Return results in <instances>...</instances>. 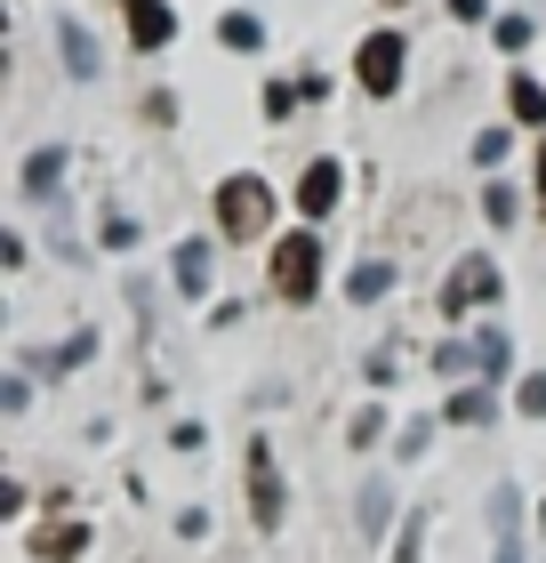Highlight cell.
Instances as JSON below:
<instances>
[{
  "mask_svg": "<svg viewBox=\"0 0 546 563\" xmlns=\"http://www.w3.org/2000/svg\"><path fill=\"white\" fill-rule=\"evenodd\" d=\"M482 218L499 225V234H514V218H523V194H514L506 177H490V186H482Z\"/></svg>",
  "mask_w": 546,
  "mask_h": 563,
  "instance_id": "19",
  "label": "cell"
},
{
  "mask_svg": "<svg viewBox=\"0 0 546 563\" xmlns=\"http://www.w3.org/2000/svg\"><path fill=\"white\" fill-rule=\"evenodd\" d=\"M490 563H523V540H499V555H490Z\"/></svg>",
  "mask_w": 546,
  "mask_h": 563,
  "instance_id": "36",
  "label": "cell"
},
{
  "mask_svg": "<svg viewBox=\"0 0 546 563\" xmlns=\"http://www.w3.org/2000/svg\"><path fill=\"white\" fill-rule=\"evenodd\" d=\"M257 97H266V121H290V113L305 106V97H298V81H266Z\"/></svg>",
  "mask_w": 546,
  "mask_h": 563,
  "instance_id": "26",
  "label": "cell"
},
{
  "mask_svg": "<svg viewBox=\"0 0 546 563\" xmlns=\"http://www.w3.org/2000/svg\"><path fill=\"white\" fill-rule=\"evenodd\" d=\"M0 411H9V419H24V411H33V378H24V371H9V378H0Z\"/></svg>",
  "mask_w": 546,
  "mask_h": 563,
  "instance_id": "28",
  "label": "cell"
},
{
  "mask_svg": "<svg viewBox=\"0 0 546 563\" xmlns=\"http://www.w3.org/2000/svg\"><path fill=\"white\" fill-rule=\"evenodd\" d=\"M506 153H514V130H482V137H475V169L499 177V169H506Z\"/></svg>",
  "mask_w": 546,
  "mask_h": 563,
  "instance_id": "25",
  "label": "cell"
},
{
  "mask_svg": "<svg viewBox=\"0 0 546 563\" xmlns=\"http://www.w3.org/2000/svg\"><path fill=\"white\" fill-rule=\"evenodd\" d=\"M490 531H499V540H523V492H514V483H490Z\"/></svg>",
  "mask_w": 546,
  "mask_h": 563,
  "instance_id": "18",
  "label": "cell"
},
{
  "mask_svg": "<svg viewBox=\"0 0 546 563\" xmlns=\"http://www.w3.org/2000/svg\"><path fill=\"white\" fill-rule=\"evenodd\" d=\"M145 121H177V89H153L145 97Z\"/></svg>",
  "mask_w": 546,
  "mask_h": 563,
  "instance_id": "33",
  "label": "cell"
},
{
  "mask_svg": "<svg viewBox=\"0 0 546 563\" xmlns=\"http://www.w3.org/2000/svg\"><path fill=\"white\" fill-rule=\"evenodd\" d=\"M378 434H386V402H361V411L346 419V443H354V451H370Z\"/></svg>",
  "mask_w": 546,
  "mask_h": 563,
  "instance_id": "22",
  "label": "cell"
},
{
  "mask_svg": "<svg viewBox=\"0 0 546 563\" xmlns=\"http://www.w3.org/2000/svg\"><path fill=\"white\" fill-rule=\"evenodd\" d=\"M506 113L523 121V130H538V137H546V89L531 81V73H514V81H506Z\"/></svg>",
  "mask_w": 546,
  "mask_h": 563,
  "instance_id": "17",
  "label": "cell"
},
{
  "mask_svg": "<svg viewBox=\"0 0 546 563\" xmlns=\"http://www.w3.org/2000/svg\"><path fill=\"white\" fill-rule=\"evenodd\" d=\"M402 73H410V33H361V48H354L361 97H402Z\"/></svg>",
  "mask_w": 546,
  "mask_h": 563,
  "instance_id": "4",
  "label": "cell"
},
{
  "mask_svg": "<svg viewBox=\"0 0 546 563\" xmlns=\"http://www.w3.org/2000/svg\"><path fill=\"white\" fill-rule=\"evenodd\" d=\"M346 201V162H305V177H298V210H305V225H330V210Z\"/></svg>",
  "mask_w": 546,
  "mask_h": 563,
  "instance_id": "6",
  "label": "cell"
},
{
  "mask_svg": "<svg viewBox=\"0 0 546 563\" xmlns=\"http://www.w3.org/2000/svg\"><path fill=\"white\" fill-rule=\"evenodd\" d=\"M482 9L490 0H450V16H466V24H482Z\"/></svg>",
  "mask_w": 546,
  "mask_h": 563,
  "instance_id": "34",
  "label": "cell"
},
{
  "mask_svg": "<svg viewBox=\"0 0 546 563\" xmlns=\"http://www.w3.org/2000/svg\"><path fill=\"white\" fill-rule=\"evenodd\" d=\"M89 540H97V531H89L81 516H65V523L24 531V555H33V563H81V555H89Z\"/></svg>",
  "mask_w": 546,
  "mask_h": 563,
  "instance_id": "7",
  "label": "cell"
},
{
  "mask_svg": "<svg viewBox=\"0 0 546 563\" xmlns=\"http://www.w3.org/2000/svg\"><path fill=\"white\" fill-rule=\"evenodd\" d=\"M169 443H177V451H201V443H210V427L186 419V427H169Z\"/></svg>",
  "mask_w": 546,
  "mask_h": 563,
  "instance_id": "32",
  "label": "cell"
},
{
  "mask_svg": "<svg viewBox=\"0 0 546 563\" xmlns=\"http://www.w3.org/2000/svg\"><path fill=\"white\" fill-rule=\"evenodd\" d=\"M361 378H370V387H394V354H386V346H378V354H370V363H361Z\"/></svg>",
  "mask_w": 546,
  "mask_h": 563,
  "instance_id": "31",
  "label": "cell"
},
{
  "mask_svg": "<svg viewBox=\"0 0 546 563\" xmlns=\"http://www.w3.org/2000/svg\"><path fill=\"white\" fill-rule=\"evenodd\" d=\"M531 186L546 194V137H538V153H531Z\"/></svg>",
  "mask_w": 546,
  "mask_h": 563,
  "instance_id": "35",
  "label": "cell"
},
{
  "mask_svg": "<svg viewBox=\"0 0 546 563\" xmlns=\"http://www.w3.org/2000/svg\"><path fill=\"white\" fill-rule=\"evenodd\" d=\"M65 169H73L65 145H33V153H24V169H16L24 201H57V194H65Z\"/></svg>",
  "mask_w": 546,
  "mask_h": 563,
  "instance_id": "8",
  "label": "cell"
},
{
  "mask_svg": "<svg viewBox=\"0 0 546 563\" xmlns=\"http://www.w3.org/2000/svg\"><path fill=\"white\" fill-rule=\"evenodd\" d=\"M475 363H482V387H499V378L514 371V339H506L499 322H482V330H475Z\"/></svg>",
  "mask_w": 546,
  "mask_h": 563,
  "instance_id": "15",
  "label": "cell"
},
{
  "mask_svg": "<svg viewBox=\"0 0 546 563\" xmlns=\"http://www.w3.org/2000/svg\"><path fill=\"white\" fill-rule=\"evenodd\" d=\"M394 563H426V507H419V516H402V531H394Z\"/></svg>",
  "mask_w": 546,
  "mask_h": 563,
  "instance_id": "24",
  "label": "cell"
},
{
  "mask_svg": "<svg viewBox=\"0 0 546 563\" xmlns=\"http://www.w3.org/2000/svg\"><path fill=\"white\" fill-rule=\"evenodd\" d=\"M514 419H546V371L514 378Z\"/></svg>",
  "mask_w": 546,
  "mask_h": 563,
  "instance_id": "23",
  "label": "cell"
},
{
  "mask_svg": "<svg viewBox=\"0 0 546 563\" xmlns=\"http://www.w3.org/2000/svg\"><path fill=\"white\" fill-rule=\"evenodd\" d=\"M426 443H434V419H410V427L394 434V459L410 467V459H426Z\"/></svg>",
  "mask_w": 546,
  "mask_h": 563,
  "instance_id": "27",
  "label": "cell"
},
{
  "mask_svg": "<svg viewBox=\"0 0 546 563\" xmlns=\"http://www.w3.org/2000/svg\"><path fill=\"white\" fill-rule=\"evenodd\" d=\"M242 492H249V523H257V531H281V523H290V492H281V467H274V443H266V434H249V483H242Z\"/></svg>",
  "mask_w": 546,
  "mask_h": 563,
  "instance_id": "5",
  "label": "cell"
},
{
  "mask_svg": "<svg viewBox=\"0 0 546 563\" xmlns=\"http://www.w3.org/2000/svg\"><path fill=\"white\" fill-rule=\"evenodd\" d=\"M346 298H354V306H378V298H394V258H361V266L346 274Z\"/></svg>",
  "mask_w": 546,
  "mask_h": 563,
  "instance_id": "16",
  "label": "cell"
},
{
  "mask_svg": "<svg viewBox=\"0 0 546 563\" xmlns=\"http://www.w3.org/2000/svg\"><path fill=\"white\" fill-rule=\"evenodd\" d=\"M210 274H218V250L201 242V234H186L169 250V282H177V298H210Z\"/></svg>",
  "mask_w": 546,
  "mask_h": 563,
  "instance_id": "9",
  "label": "cell"
},
{
  "mask_svg": "<svg viewBox=\"0 0 546 563\" xmlns=\"http://www.w3.org/2000/svg\"><path fill=\"white\" fill-rule=\"evenodd\" d=\"M499 290H506V274H499V258H490V250H466V258L442 274V290H434V306H442V322H466L475 314V306H499Z\"/></svg>",
  "mask_w": 546,
  "mask_h": 563,
  "instance_id": "3",
  "label": "cell"
},
{
  "mask_svg": "<svg viewBox=\"0 0 546 563\" xmlns=\"http://www.w3.org/2000/svg\"><path fill=\"white\" fill-rule=\"evenodd\" d=\"M169 41H177V9H169V0H129V48L161 57Z\"/></svg>",
  "mask_w": 546,
  "mask_h": 563,
  "instance_id": "10",
  "label": "cell"
},
{
  "mask_svg": "<svg viewBox=\"0 0 546 563\" xmlns=\"http://www.w3.org/2000/svg\"><path fill=\"white\" fill-rule=\"evenodd\" d=\"M210 210H218V234H225V242H257V234L274 225V186H266L257 169H233Z\"/></svg>",
  "mask_w": 546,
  "mask_h": 563,
  "instance_id": "2",
  "label": "cell"
},
{
  "mask_svg": "<svg viewBox=\"0 0 546 563\" xmlns=\"http://www.w3.org/2000/svg\"><path fill=\"white\" fill-rule=\"evenodd\" d=\"M137 234H145V225L129 218V210H105V225H97V250H137Z\"/></svg>",
  "mask_w": 546,
  "mask_h": 563,
  "instance_id": "21",
  "label": "cell"
},
{
  "mask_svg": "<svg viewBox=\"0 0 546 563\" xmlns=\"http://www.w3.org/2000/svg\"><path fill=\"white\" fill-rule=\"evenodd\" d=\"M298 97H305V106H322V97H330V73L305 65V73H298Z\"/></svg>",
  "mask_w": 546,
  "mask_h": 563,
  "instance_id": "30",
  "label": "cell"
},
{
  "mask_svg": "<svg viewBox=\"0 0 546 563\" xmlns=\"http://www.w3.org/2000/svg\"><path fill=\"white\" fill-rule=\"evenodd\" d=\"M218 41L233 48V57H257V48H266V16H257V9H225L218 16Z\"/></svg>",
  "mask_w": 546,
  "mask_h": 563,
  "instance_id": "14",
  "label": "cell"
},
{
  "mask_svg": "<svg viewBox=\"0 0 546 563\" xmlns=\"http://www.w3.org/2000/svg\"><path fill=\"white\" fill-rule=\"evenodd\" d=\"M402 516V499H394V483H386V475H361V492H354V523H361V540H386V523H394Z\"/></svg>",
  "mask_w": 546,
  "mask_h": 563,
  "instance_id": "11",
  "label": "cell"
},
{
  "mask_svg": "<svg viewBox=\"0 0 546 563\" xmlns=\"http://www.w3.org/2000/svg\"><path fill=\"white\" fill-rule=\"evenodd\" d=\"M442 419L450 427H490L499 419V387H450L442 395Z\"/></svg>",
  "mask_w": 546,
  "mask_h": 563,
  "instance_id": "13",
  "label": "cell"
},
{
  "mask_svg": "<svg viewBox=\"0 0 546 563\" xmlns=\"http://www.w3.org/2000/svg\"><path fill=\"white\" fill-rule=\"evenodd\" d=\"M490 41H499V48H506V57H514V48H531V41H538V24H531L523 9H506L499 24H490Z\"/></svg>",
  "mask_w": 546,
  "mask_h": 563,
  "instance_id": "20",
  "label": "cell"
},
{
  "mask_svg": "<svg viewBox=\"0 0 546 563\" xmlns=\"http://www.w3.org/2000/svg\"><path fill=\"white\" fill-rule=\"evenodd\" d=\"M538 531H546V507H538Z\"/></svg>",
  "mask_w": 546,
  "mask_h": 563,
  "instance_id": "38",
  "label": "cell"
},
{
  "mask_svg": "<svg viewBox=\"0 0 546 563\" xmlns=\"http://www.w3.org/2000/svg\"><path fill=\"white\" fill-rule=\"evenodd\" d=\"M57 57H65L73 81H97V73H105V48H97V33H89L81 16H65V24H57Z\"/></svg>",
  "mask_w": 546,
  "mask_h": 563,
  "instance_id": "12",
  "label": "cell"
},
{
  "mask_svg": "<svg viewBox=\"0 0 546 563\" xmlns=\"http://www.w3.org/2000/svg\"><path fill=\"white\" fill-rule=\"evenodd\" d=\"M378 9H410V0H378Z\"/></svg>",
  "mask_w": 546,
  "mask_h": 563,
  "instance_id": "37",
  "label": "cell"
},
{
  "mask_svg": "<svg viewBox=\"0 0 546 563\" xmlns=\"http://www.w3.org/2000/svg\"><path fill=\"white\" fill-rule=\"evenodd\" d=\"M266 290L290 298V306H305V298L322 290V225H290V234H274V250H266Z\"/></svg>",
  "mask_w": 546,
  "mask_h": 563,
  "instance_id": "1",
  "label": "cell"
},
{
  "mask_svg": "<svg viewBox=\"0 0 546 563\" xmlns=\"http://www.w3.org/2000/svg\"><path fill=\"white\" fill-rule=\"evenodd\" d=\"M177 540H210V507H177Z\"/></svg>",
  "mask_w": 546,
  "mask_h": 563,
  "instance_id": "29",
  "label": "cell"
},
{
  "mask_svg": "<svg viewBox=\"0 0 546 563\" xmlns=\"http://www.w3.org/2000/svg\"><path fill=\"white\" fill-rule=\"evenodd\" d=\"M121 9H129V0H121Z\"/></svg>",
  "mask_w": 546,
  "mask_h": 563,
  "instance_id": "39",
  "label": "cell"
}]
</instances>
